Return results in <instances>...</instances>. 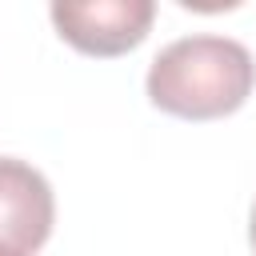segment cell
I'll return each mask as SVG.
<instances>
[{
  "label": "cell",
  "instance_id": "obj_3",
  "mask_svg": "<svg viewBox=\"0 0 256 256\" xmlns=\"http://www.w3.org/2000/svg\"><path fill=\"white\" fill-rule=\"evenodd\" d=\"M56 220L48 180L12 156H0V256H32Z\"/></svg>",
  "mask_w": 256,
  "mask_h": 256
},
{
  "label": "cell",
  "instance_id": "obj_1",
  "mask_svg": "<svg viewBox=\"0 0 256 256\" xmlns=\"http://www.w3.org/2000/svg\"><path fill=\"white\" fill-rule=\"evenodd\" d=\"M256 84L252 52L228 36H184L160 48L148 68V100L184 120L236 112Z\"/></svg>",
  "mask_w": 256,
  "mask_h": 256
},
{
  "label": "cell",
  "instance_id": "obj_4",
  "mask_svg": "<svg viewBox=\"0 0 256 256\" xmlns=\"http://www.w3.org/2000/svg\"><path fill=\"white\" fill-rule=\"evenodd\" d=\"M248 240H252V252H256V204H252V216H248Z\"/></svg>",
  "mask_w": 256,
  "mask_h": 256
},
{
  "label": "cell",
  "instance_id": "obj_2",
  "mask_svg": "<svg viewBox=\"0 0 256 256\" xmlns=\"http://www.w3.org/2000/svg\"><path fill=\"white\" fill-rule=\"evenodd\" d=\"M152 16H156L152 0H88V4L56 0L52 4L56 32L88 56H120L136 48L148 36Z\"/></svg>",
  "mask_w": 256,
  "mask_h": 256
}]
</instances>
